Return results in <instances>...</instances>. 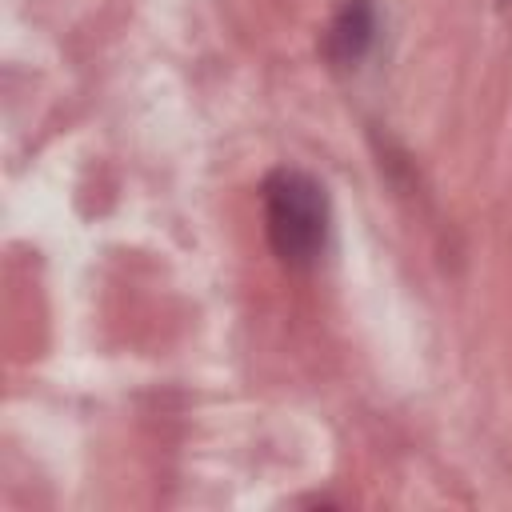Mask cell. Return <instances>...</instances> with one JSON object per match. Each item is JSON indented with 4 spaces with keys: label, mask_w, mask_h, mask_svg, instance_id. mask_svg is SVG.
Here are the masks:
<instances>
[{
    "label": "cell",
    "mask_w": 512,
    "mask_h": 512,
    "mask_svg": "<svg viewBox=\"0 0 512 512\" xmlns=\"http://www.w3.org/2000/svg\"><path fill=\"white\" fill-rule=\"evenodd\" d=\"M264 224L284 264H312L328 240V196L320 180L300 168H276L264 180Z\"/></svg>",
    "instance_id": "cell-1"
},
{
    "label": "cell",
    "mask_w": 512,
    "mask_h": 512,
    "mask_svg": "<svg viewBox=\"0 0 512 512\" xmlns=\"http://www.w3.org/2000/svg\"><path fill=\"white\" fill-rule=\"evenodd\" d=\"M364 40H368V12H364V4H352L336 20V28H332V52L340 60H356L360 48H364Z\"/></svg>",
    "instance_id": "cell-2"
}]
</instances>
